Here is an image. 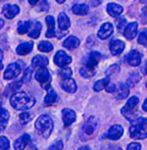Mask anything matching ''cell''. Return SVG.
Masks as SVG:
<instances>
[{
    "label": "cell",
    "mask_w": 147,
    "mask_h": 150,
    "mask_svg": "<svg viewBox=\"0 0 147 150\" xmlns=\"http://www.w3.org/2000/svg\"><path fill=\"white\" fill-rule=\"evenodd\" d=\"M63 148V143L61 140H58L49 147V150H61Z\"/></svg>",
    "instance_id": "obj_42"
},
{
    "label": "cell",
    "mask_w": 147,
    "mask_h": 150,
    "mask_svg": "<svg viewBox=\"0 0 147 150\" xmlns=\"http://www.w3.org/2000/svg\"><path fill=\"white\" fill-rule=\"evenodd\" d=\"M78 150H91V149H90V147H89V146H83V147H81Z\"/></svg>",
    "instance_id": "obj_49"
},
{
    "label": "cell",
    "mask_w": 147,
    "mask_h": 150,
    "mask_svg": "<svg viewBox=\"0 0 147 150\" xmlns=\"http://www.w3.org/2000/svg\"><path fill=\"white\" fill-rule=\"evenodd\" d=\"M4 21H3L2 19H1V28H2L3 27V25H4Z\"/></svg>",
    "instance_id": "obj_53"
},
{
    "label": "cell",
    "mask_w": 147,
    "mask_h": 150,
    "mask_svg": "<svg viewBox=\"0 0 147 150\" xmlns=\"http://www.w3.org/2000/svg\"><path fill=\"white\" fill-rule=\"evenodd\" d=\"M21 68L20 65L17 63H12L9 64L4 74V78L5 80H12L20 74Z\"/></svg>",
    "instance_id": "obj_6"
},
{
    "label": "cell",
    "mask_w": 147,
    "mask_h": 150,
    "mask_svg": "<svg viewBox=\"0 0 147 150\" xmlns=\"http://www.w3.org/2000/svg\"><path fill=\"white\" fill-rule=\"evenodd\" d=\"M30 27H31V23L28 21L20 23L17 28V32L20 35H24L26 32H28Z\"/></svg>",
    "instance_id": "obj_35"
},
{
    "label": "cell",
    "mask_w": 147,
    "mask_h": 150,
    "mask_svg": "<svg viewBox=\"0 0 147 150\" xmlns=\"http://www.w3.org/2000/svg\"><path fill=\"white\" fill-rule=\"evenodd\" d=\"M138 25L136 22H133L126 26L123 31V35L128 40H132L137 35Z\"/></svg>",
    "instance_id": "obj_13"
},
{
    "label": "cell",
    "mask_w": 147,
    "mask_h": 150,
    "mask_svg": "<svg viewBox=\"0 0 147 150\" xmlns=\"http://www.w3.org/2000/svg\"><path fill=\"white\" fill-rule=\"evenodd\" d=\"M141 146L138 143L133 142L130 143L127 147V150H141Z\"/></svg>",
    "instance_id": "obj_44"
},
{
    "label": "cell",
    "mask_w": 147,
    "mask_h": 150,
    "mask_svg": "<svg viewBox=\"0 0 147 150\" xmlns=\"http://www.w3.org/2000/svg\"><path fill=\"white\" fill-rule=\"evenodd\" d=\"M0 147L1 150H8L10 147V143L5 137L2 136L0 138Z\"/></svg>",
    "instance_id": "obj_39"
},
{
    "label": "cell",
    "mask_w": 147,
    "mask_h": 150,
    "mask_svg": "<svg viewBox=\"0 0 147 150\" xmlns=\"http://www.w3.org/2000/svg\"><path fill=\"white\" fill-rule=\"evenodd\" d=\"M34 48V42L29 41L20 44L16 48L17 53L21 56H25L29 54Z\"/></svg>",
    "instance_id": "obj_16"
},
{
    "label": "cell",
    "mask_w": 147,
    "mask_h": 150,
    "mask_svg": "<svg viewBox=\"0 0 147 150\" xmlns=\"http://www.w3.org/2000/svg\"><path fill=\"white\" fill-rule=\"evenodd\" d=\"M141 72L144 75H147V63L143 66L141 68Z\"/></svg>",
    "instance_id": "obj_47"
},
{
    "label": "cell",
    "mask_w": 147,
    "mask_h": 150,
    "mask_svg": "<svg viewBox=\"0 0 147 150\" xmlns=\"http://www.w3.org/2000/svg\"><path fill=\"white\" fill-rule=\"evenodd\" d=\"M10 102L13 107L17 110H26L32 108L35 104L34 98L26 94L24 92H19L13 94Z\"/></svg>",
    "instance_id": "obj_1"
},
{
    "label": "cell",
    "mask_w": 147,
    "mask_h": 150,
    "mask_svg": "<svg viewBox=\"0 0 147 150\" xmlns=\"http://www.w3.org/2000/svg\"><path fill=\"white\" fill-rule=\"evenodd\" d=\"M66 0H56V1L59 3V4H63V2H64Z\"/></svg>",
    "instance_id": "obj_52"
},
{
    "label": "cell",
    "mask_w": 147,
    "mask_h": 150,
    "mask_svg": "<svg viewBox=\"0 0 147 150\" xmlns=\"http://www.w3.org/2000/svg\"><path fill=\"white\" fill-rule=\"evenodd\" d=\"M9 119V114L7 110L1 108V130L2 131L6 127Z\"/></svg>",
    "instance_id": "obj_29"
},
{
    "label": "cell",
    "mask_w": 147,
    "mask_h": 150,
    "mask_svg": "<svg viewBox=\"0 0 147 150\" xmlns=\"http://www.w3.org/2000/svg\"><path fill=\"white\" fill-rule=\"evenodd\" d=\"M114 28L110 23H106L101 26L98 32V37L101 40H105L113 34Z\"/></svg>",
    "instance_id": "obj_10"
},
{
    "label": "cell",
    "mask_w": 147,
    "mask_h": 150,
    "mask_svg": "<svg viewBox=\"0 0 147 150\" xmlns=\"http://www.w3.org/2000/svg\"><path fill=\"white\" fill-rule=\"evenodd\" d=\"M41 29H42V25L40 23L37 22L34 25L31 32L28 33V36L30 38L36 39L39 37L40 35Z\"/></svg>",
    "instance_id": "obj_30"
},
{
    "label": "cell",
    "mask_w": 147,
    "mask_h": 150,
    "mask_svg": "<svg viewBox=\"0 0 147 150\" xmlns=\"http://www.w3.org/2000/svg\"><path fill=\"white\" fill-rule=\"evenodd\" d=\"M72 74H73L72 71L69 67L63 68L61 69V76H63L65 79L70 78V77L71 76Z\"/></svg>",
    "instance_id": "obj_41"
},
{
    "label": "cell",
    "mask_w": 147,
    "mask_h": 150,
    "mask_svg": "<svg viewBox=\"0 0 147 150\" xmlns=\"http://www.w3.org/2000/svg\"><path fill=\"white\" fill-rule=\"evenodd\" d=\"M80 44V40L75 36H71L67 38L64 42L63 47L67 50H73L74 49L78 48Z\"/></svg>",
    "instance_id": "obj_18"
},
{
    "label": "cell",
    "mask_w": 147,
    "mask_h": 150,
    "mask_svg": "<svg viewBox=\"0 0 147 150\" xmlns=\"http://www.w3.org/2000/svg\"><path fill=\"white\" fill-rule=\"evenodd\" d=\"M123 133V129L121 125H116L110 127L106 135V137L110 140H117L121 138Z\"/></svg>",
    "instance_id": "obj_8"
},
{
    "label": "cell",
    "mask_w": 147,
    "mask_h": 150,
    "mask_svg": "<svg viewBox=\"0 0 147 150\" xmlns=\"http://www.w3.org/2000/svg\"><path fill=\"white\" fill-rule=\"evenodd\" d=\"M125 43L120 40H114L110 44V50L113 55L116 56L121 54L125 49Z\"/></svg>",
    "instance_id": "obj_14"
},
{
    "label": "cell",
    "mask_w": 147,
    "mask_h": 150,
    "mask_svg": "<svg viewBox=\"0 0 147 150\" xmlns=\"http://www.w3.org/2000/svg\"><path fill=\"white\" fill-rule=\"evenodd\" d=\"M62 119L65 126L71 125L76 120V114L73 110L70 108H64L61 111Z\"/></svg>",
    "instance_id": "obj_9"
},
{
    "label": "cell",
    "mask_w": 147,
    "mask_h": 150,
    "mask_svg": "<svg viewBox=\"0 0 147 150\" xmlns=\"http://www.w3.org/2000/svg\"><path fill=\"white\" fill-rule=\"evenodd\" d=\"M146 87H147V83H146Z\"/></svg>",
    "instance_id": "obj_56"
},
{
    "label": "cell",
    "mask_w": 147,
    "mask_h": 150,
    "mask_svg": "<svg viewBox=\"0 0 147 150\" xmlns=\"http://www.w3.org/2000/svg\"><path fill=\"white\" fill-rule=\"evenodd\" d=\"M35 79L37 81L40 83L43 87L48 89L49 88V81L51 76L49 70L46 68H40L35 75Z\"/></svg>",
    "instance_id": "obj_5"
},
{
    "label": "cell",
    "mask_w": 147,
    "mask_h": 150,
    "mask_svg": "<svg viewBox=\"0 0 147 150\" xmlns=\"http://www.w3.org/2000/svg\"><path fill=\"white\" fill-rule=\"evenodd\" d=\"M74 14L78 16H85L88 12V6L85 4H75L72 8Z\"/></svg>",
    "instance_id": "obj_26"
},
{
    "label": "cell",
    "mask_w": 147,
    "mask_h": 150,
    "mask_svg": "<svg viewBox=\"0 0 147 150\" xmlns=\"http://www.w3.org/2000/svg\"><path fill=\"white\" fill-rule=\"evenodd\" d=\"M97 125V122L94 117H90L83 127L84 132L87 135H91L94 132Z\"/></svg>",
    "instance_id": "obj_24"
},
{
    "label": "cell",
    "mask_w": 147,
    "mask_h": 150,
    "mask_svg": "<svg viewBox=\"0 0 147 150\" xmlns=\"http://www.w3.org/2000/svg\"><path fill=\"white\" fill-rule=\"evenodd\" d=\"M71 60L72 59L71 57L67 55V54L63 50H59L57 52L54 56V63L60 67H63L69 64L71 62Z\"/></svg>",
    "instance_id": "obj_7"
},
{
    "label": "cell",
    "mask_w": 147,
    "mask_h": 150,
    "mask_svg": "<svg viewBox=\"0 0 147 150\" xmlns=\"http://www.w3.org/2000/svg\"><path fill=\"white\" fill-rule=\"evenodd\" d=\"M132 123V125L129 128L131 138L135 140H143L147 138V131L143 126L135 123Z\"/></svg>",
    "instance_id": "obj_4"
},
{
    "label": "cell",
    "mask_w": 147,
    "mask_h": 150,
    "mask_svg": "<svg viewBox=\"0 0 147 150\" xmlns=\"http://www.w3.org/2000/svg\"><path fill=\"white\" fill-rule=\"evenodd\" d=\"M30 140V136L25 134L20 138L16 139L14 143V149L15 150H23L26 147V144Z\"/></svg>",
    "instance_id": "obj_17"
},
{
    "label": "cell",
    "mask_w": 147,
    "mask_h": 150,
    "mask_svg": "<svg viewBox=\"0 0 147 150\" xmlns=\"http://www.w3.org/2000/svg\"><path fill=\"white\" fill-rule=\"evenodd\" d=\"M120 71V68L117 64H113L111 65L110 67L106 71V75L108 77H109L111 75H115L118 74Z\"/></svg>",
    "instance_id": "obj_37"
},
{
    "label": "cell",
    "mask_w": 147,
    "mask_h": 150,
    "mask_svg": "<svg viewBox=\"0 0 147 150\" xmlns=\"http://www.w3.org/2000/svg\"><path fill=\"white\" fill-rule=\"evenodd\" d=\"M107 12L110 16L116 17L119 16L123 12V8L120 5L110 3L107 6Z\"/></svg>",
    "instance_id": "obj_22"
},
{
    "label": "cell",
    "mask_w": 147,
    "mask_h": 150,
    "mask_svg": "<svg viewBox=\"0 0 147 150\" xmlns=\"http://www.w3.org/2000/svg\"><path fill=\"white\" fill-rule=\"evenodd\" d=\"M143 14H144L145 16H147V6L144 7V8L143 9Z\"/></svg>",
    "instance_id": "obj_51"
},
{
    "label": "cell",
    "mask_w": 147,
    "mask_h": 150,
    "mask_svg": "<svg viewBox=\"0 0 147 150\" xmlns=\"http://www.w3.org/2000/svg\"><path fill=\"white\" fill-rule=\"evenodd\" d=\"M32 73H33V71L30 67L26 68L24 71V75L23 76V82L25 83L29 82L32 78Z\"/></svg>",
    "instance_id": "obj_40"
},
{
    "label": "cell",
    "mask_w": 147,
    "mask_h": 150,
    "mask_svg": "<svg viewBox=\"0 0 147 150\" xmlns=\"http://www.w3.org/2000/svg\"><path fill=\"white\" fill-rule=\"evenodd\" d=\"M57 95L56 92L53 89H51L48 92L47 95L44 98V104L47 106L51 105L55 103Z\"/></svg>",
    "instance_id": "obj_28"
},
{
    "label": "cell",
    "mask_w": 147,
    "mask_h": 150,
    "mask_svg": "<svg viewBox=\"0 0 147 150\" xmlns=\"http://www.w3.org/2000/svg\"><path fill=\"white\" fill-rule=\"evenodd\" d=\"M53 46L49 41H43L38 44L39 50L43 52H49L53 50Z\"/></svg>",
    "instance_id": "obj_33"
},
{
    "label": "cell",
    "mask_w": 147,
    "mask_h": 150,
    "mask_svg": "<svg viewBox=\"0 0 147 150\" xmlns=\"http://www.w3.org/2000/svg\"><path fill=\"white\" fill-rule=\"evenodd\" d=\"M126 60L130 65L132 67H137L141 63V55L137 50H131L128 53Z\"/></svg>",
    "instance_id": "obj_12"
},
{
    "label": "cell",
    "mask_w": 147,
    "mask_h": 150,
    "mask_svg": "<svg viewBox=\"0 0 147 150\" xmlns=\"http://www.w3.org/2000/svg\"><path fill=\"white\" fill-rule=\"evenodd\" d=\"M35 126L38 133L42 137L47 139L53 130L54 122L49 115H43L38 117Z\"/></svg>",
    "instance_id": "obj_2"
},
{
    "label": "cell",
    "mask_w": 147,
    "mask_h": 150,
    "mask_svg": "<svg viewBox=\"0 0 147 150\" xmlns=\"http://www.w3.org/2000/svg\"><path fill=\"white\" fill-rule=\"evenodd\" d=\"M109 82H110V79L109 78V77L103 79L102 80H100L95 83L93 89L96 92H99L103 89L106 88V87L109 85Z\"/></svg>",
    "instance_id": "obj_27"
},
{
    "label": "cell",
    "mask_w": 147,
    "mask_h": 150,
    "mask_svg": "<svg viewBox=\"0 0 147 150\" xmlns=\"http://www.w3.org/2000/svg\"><path fill=\"white\" fill-rule=\"evenodd\" d=\"M141 79L140 75L137 73L132 74L127 81V84L129 87H133Z\"/></svg>",
    "instance_id": "obj_32"
},
{
    "label": "cell",
    "mask_w": 147,
    "mask_h": 150,
    "mask_svg": "<svg viewBox=\"0 0 147 150\" xmlns=\"http://www.w3.org/2000/svg\"><path fill=\"white\" fill-rule=\"evenodd\" d=\"M19 12L20 8L17 5L7 4L4 6L2 8V13L8 19H12Z\"/></svg>",
    "instance_id": "obj_11"
},
{
    "label": "cell",
    "mask_w": 147,
    "mask_h": 150,
    "mask_svg": "<svg viewBox=\"0 0 147 150\" xmlns=\"http://www.w3.org/2000/svg\"><path fill=\"white\" fill-rule=\"evenodd\" d=\"M21 86H22L21 81H16V82H14V83L9 84L8 86V87L6 88V89L5 91V95H8L9 93L16 91L17 89H18L21 87Z\"/></svg>",
    "instance_id": "obj_34"
},
{
    "label": "cell",
    "mask_w": 147,
    "mask_h": 150,
    "mask_svg": "<svg viewBox=\"0 0 147 150\" xmlns=\"http://www.w3.org/2000/svg\"><path fill=\"white\" fill-rule=\"evenodd\" d=\"M49 63V59L41 55H37L32 60V65L34 68H45Z\"/></svg>",
    "instance_id": "obj_19"
},
{
    "label": "cell",
    "mask_w": 147,
    "mask_h": 150,
    "mask_svg": "<svg viewBox=\"0 0 147 150\" xmlns=\"http://www.w3.org/2000/svg\"><path fill=\"white\" fill-rule=\"evenodd\" d=\"M19 117H20V122L23 125H26L32 119V115L29 113L28 112H23L21 113L19 116Z\"/></svg>",
    "instance_id": "obj_36"
},
{
    "label": "cell",
    "mask_w": 147,
    "mask_h": 150,
    "mask_svg": "<svg viewBox=\"0 0 147 150\" xmlns=\"http://www.w3.org/2000/svg\"><path fill=\"white\" fill-rule=\"evenodd\" d=\"M58 24L62 30H67L70 26V21L65 13L61 12L58 16Z\"/></svg>",
    "instance_id": "obj_25"
},
{
    "label": "cell",
    "mask_w": 147,
    "mask_h": 150,
    "mask_svg": "<svg viewBox=\"0 0 147 150\" xmlns=\"http://www.w3.org/2000/svg\"><path fill=\"white\" fill-rule=\"evenodd\" d=\"M101 59V54L97 52V51H94L92 52L88 57L87 62L86 63V67L92 68V69H95V67H96L98 65V63Z\"/></svg>",
    "instance_id": "obj_15"
},
{
    "label": "cell",
    "mask_w": 147,
    "mask_h": 150,
    "mask_svg": "<svg viewBox=\"0 0 147 150\" xmlns=\"http://www.w3.org/2000/svg\"><path fill=\"white\" fill-rule=\"evenodd\" d=\"M105 89H106V92H108L109 93H112V92L116 91V87L114 84H111L108 85Z\"/></svg>",
    "instance_id": "obj_46"
},
{
    "label": "cell",
    "mask_w": 147,
    "mask_h": 150,
    "mask_svg": "<svg viewBox=\"0 0 147 150\" xmlns=\"http://www.w3.org/2000/svg\"><path fill=\"white\" fill-rule=\"evenodd\" d=\"M39 1V0H28V2L31 5H35V4H36Z\"/></svg>",
    "instance_id": "obj_50"
},
{
    "label": "cell",
    "mask_w": 147,
    "mask_h": 150,
    "mask_svg": "<svg viewBox=\"0 0 147 150\" xmlns=\"http://www.w3.org/2000/svg\"><path fill=\"white\" fill-rule=\"evenodd\" d=\"M129 86L127 84L121 83L116 90V98L117 99H124L126 98L129 93Z\"/></svg>",
    "instance_id": "obj_21"
},
{
    "label": "cell",
    "mask_w": 147,
    "mask_h": 150,
    "mask_svg": "<svg viewBox=\"0 0 147 150\" xmlns=\"http://www.w3.org/2000/svg\"><path fill=\"white\" fill-rule=\"evenodd\" d=\"M118 150H122V149H120H120H118Z\"/></svg>",
    "instance_id": "obj_55"
},
{
    "label": "cell",
    "mask_w": 147,
    "mask_h": 150,
    "mask_svg": "<svg viewBox=\"0 0 147 150\" xmlns=\"http://www.w3.org/2000/svg\"><path fill=\"white\" fill-rule=\"evenodd\" d=\"M138 103V98L136 96H133L128 100L121 110L123 116L131 122L138 118L137 109Z\"/></svg>",
    "instance_id": "obj_3"
},
{
    "label": "cell",
    "mask_w": 147,
    "mask_h": 150,
    "mask_svg": "<svg viewBox=\"0 0 147 150\" xmlns=\"http://www.w3.org/2000/svg\"><path fill=\"white\" fill-rule=\"evenodd\" d=\"M79 73L81 75L85 78H90L93 77L94 75L96 74V72L95 69H92V68H88L87 67H85L82 68L80 71H79Z\"/></svg>",
    "instance_id": "obj_31"
},
{
    "label": "cell",
    "mask_w": 147,
    "mask_h": 150,
    "mask_svg": "<svg viewBox=\"0 0 147 150\" xmlns=\"http://www.w3.org/2000/svg\"><path fill=\"white\" fill-rule=\"evenodd\" d=\"M138 42L147 48V30H145L140 33L138 38Z\"/></svg>",
    "instance_id": "obj_38"
},
{
    "label": "cell",
    "mask_w": 147,
    "mask_h": 150,
    "mask_svg": "<svg viewBox=\"0 0 147 150\" xmlns=\"http://www.w3.org/2000/svg\"><path fill=\"white\" fill-rule=\"evenodd\" d=\"M41 4H42L40 8L41 10L42 11H47L49 10V4H48L47 1L46 0H43Z\"/></svg>",
    "instance_id": "obj_45"
},
{
    "label": "cell",
    "mask_w": 147,
    "mask_h": 150,
    "mask_svg": "<svg viewBox=\"0 0 147 150\" xmlns=\"http://www.w3.org/2000/svg\"><path fill=\"white\" fill-rule=\"evenodd\" d=\"M46 21L48 26V30L46 34L48 38H54L55 36V22L54 18L51 16H48Z\"/></svg>",
    "instance_id": "obj_23"
},
{
    "label": "cell",
    "mask_w": 147,
    "mask_h": 150,
    "mask_svg": "<svg viewBox=\"0 0 147 150\" xmlns=\"http://www.w3.org/2000/svg\"><path fill=\"white\" fill-rule=\"evenodd\" d=\"M132 123H135L138 124L140 125L143 126L145 129H147V118H143L139 117L138 119H137L136 120L132 122Z\"/></svg>",
    "instance_id": "obj_43"
},
{
    "label": "cell",
    "mask_w": 147,
    "mask_h": 150,
    "mask_svg": "<svg viewBox=\"0 0 147 150\" xmlns=\"http://www.w3.org/2000/svg\"><path fill=\"white\" fill-rule=\"evenodd\" d=\"M61 87L65 91L70 93H75L77 89L75 80L71 78L66 79L62 83Z\"/></svg>",
    "instance_id": "obj_20"
},
{
    "label": "cell",
    "mask_w": 147,
    "mask_h": 150,
    "mask_svg": "<svg viewBox=\"0 0 147 150\" xmlns=\"http://www.w3.org/2000/svg\"><path fill=\"white\" fill-rule=\"evenodd\" d=\"M142 108L144 111L147 112V98L146 99V100L144 101V102L142 105Z\"/></svg>",
    "instance_id": "obj_48"
},
{
    "label": "cell",
    "mask_w": 147,
    "mask_h": 150,
    "mask_svg": "<svg viewBox=\"0 0 147 150\" xmlns=\"http://www.w3.org/2000/svg\"><path fill=\"white\" fill-rule=\"evenodd\" d=\"M140 2L143 3V4H146L147 3V0H140Z\"/></svg>",
    "instance_id": "obj_54"
}]
</instances>
